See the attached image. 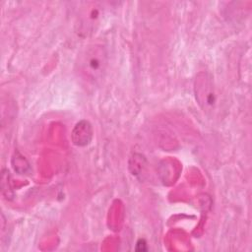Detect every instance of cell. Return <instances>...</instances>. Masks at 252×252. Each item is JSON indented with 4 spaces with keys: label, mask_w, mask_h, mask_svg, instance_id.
Returning <instances> with one entry per match:
<instances>
[{
    "label": "cell",
    "mask_w": 252,
    "mask_h": 252,
    "mask_svg": "<svg viewBox=\"0 0 252 252\" xmlns=\"http://www.w3.org/2000/svg\"><path fill=\"white\" fill-rule=\"evenodd\" d=\"M107 66V50L100 43H92L86 46L78 54L76 61L79 76L91 84H97L103 79Z\"/></svg>",
    "instance_id": "cell-1"
},
{
    "label": "cell",
    "mask_w": 252,
    "mask_h": 252,
    "mask_svg": "<svg viewBox=\"0 0 252 252\" xmlns=\"http://www.w3.org/2000/svg\"><path fill=\"white\" fill-rule=\"evenodd\" d=\"M92 136L93 129L88 121L79 122L72 132L73 143L78 146H85L89 144L92 139Z\"/></svg>",
    "instance_id": "cell-4"
},
{
    "label": "cell",
    "mask_w": 252,
    "mask_h": 252,
    "mask_svg": "<svg viewBox=\"0 0 252 252\" xmlns=\"http://www.w3.org/2000/svg\"><path fill=\"white\" fill-rule=\"evenodd\" d=\"M194 92L202 110L207 114H212L217 105V94L212 77L207 72H200L196 76Z\"/></svg>",
    "instance_id": "cell-2"
},
{
    "label": "cell",
    "mask_w": 252,
    "mask_h": 252,
    "mask_svg": "<svg viewBox=\"0 0 252 252\" xmlns=\"http://www.w3.org/2000/svg\"><path fill=\"white\" fill-rule=\"evenodd\" d=\"M101 16V9L96 3L87 4L79 17V30L85 34H89L95 30Z\"/></svg>",
    "instance_id": "cell-3"
}]
</instances>
